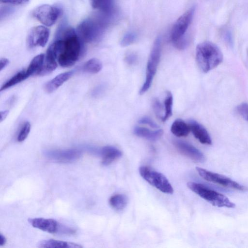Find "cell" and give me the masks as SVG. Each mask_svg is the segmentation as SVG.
<instances>
[{"mask_svg": "<svg viewBox=\"0 0 248 248\" xmlns=\"http://www.w3.org/2000/svg\"><path fill=\"white\" fill-rule=\"evenodd\" d=\"M59 48L58 62L63 67L71 66L78 60L81 51V41L72 27L63 30L55 40Z\"/></svg>", "mask_w": 248, "mask_h": 248, "instance_id": "6da1fadb", "label": "cell"}, {"mask_svg": "<svg viewBox=\"0 0 248 248\" xmlns=\"http://www.w3.org/2000/svg\"><path fill=\"white\" fill-rule=\"evenodd\" d=\"M196 59L201 70L207 73L217 66L222 62L223 54L216 44L209 41H205L197 45Z\"/></svg>", "mask_w": 248, "mask_h": 248, "instance_id": "7a4b0ae2", "label": "cell"}, {"mask_svg": "<svg viewBox=\"0 0 248 248\" xmlns=\"http://www.w3.org/2000/svg\"><path fill=\"white\" fill-rule=\"evenodd\" d=\"M187 186L191 191L213 206L229 208H234L235 207V204L225 195L203 184L189 182L187 183Z\"/></svg>", "mask_w": 248, "mask_h": 248, "instance_id": "3957f363", "label": "cell"}, {"mask_svg": "<svg viewBox=\"0 0 248 248\" xmlns=\"http://www.w3.org/2000/svg\"><path fill=\"white\" fill-rule=\"evenodd\" d=\"M102 18H89L82 21L76 32L81 42L92 43L100 38L106 25Z\"/></svg>", "mask_w": 248, "mask_h": 248, "instance_id": "277c9868", "label": "cell"}, {"mask_svg": "<svg viewBox=\"0 0 248 248\" xmlns=\"http://www.w3.org/2000/svg\"><path fill=\"white\" fill-rule=\"evenodd\" d=\"M161 51V41L157 37L154 41L147 62L146 78L140 91V94H143L150 88L154 77L159 64Z\"/></svg>", "mask_w": 248, "mask_h": 248, "instance_id": "5b68a950", "label": "cell"}, {"mask_svg": "<svg viewBox=\"0 0 248 248\" xmlns=\"http://www.w3.org/2000/svg\"><path fill=\"white\" fill-rule=\"evenodd\" d=\"M139 170L140 176L152 186L164 193H173L171 185L163 174L144 166H140Z\"/></svg>", "mask_w": 248, "mask_h": 248, "instance_id": "8992f818", "label": "cell"}, {"mask_svg": "<svg viewBox=\"0 0 248 248\" xmlns=\"http://www.w3.org/2000/svg\"><path fill=\"white\" fill-rule=\"evenodd\" d=\"M196 169L199 175L207 181L241 191H246L248 190L247 186L242 185L223 175L200 167H196Z\"/></svg>", "mask_w": 248, "mask_h": 248, "instance_id": "52a82bcc", "label": "cell"}, {"mask_svg": "<svg viewBox=\"0 0 248 248\" xmlns=\"http://www.w3.org/2000/svg\"><path fill=\"white\" fill-rule=\"evenodd\" d=\"M62 14L59 8L49 4H43L36 7L32 12L33 16L46 27L54 25Z\"/></svg>", "mask_w": 248, "mask_h": 248, "instance_id": "ba28073f", "label": "cell"}, {"mask_svg": "<svg viewBox=\"0 0 248 248\" xmlns=\"http://www.w3.org/2000/svg\"><path fill=\"white\" fill-rule=\"evenodd\" d=\"M194 12L195 7H192L181 15L175 22L170 34L171 39L174 43L184 36L190 24Z\"/></svg>", "mask_w": 248, "mask_h": 248, "instance_id": "9c48e42d", "label": "cell"}, {"mask_svg": "<svg viewBox=\"0 0 248 248\" xmlns=\"http://www.w3.org/2000/svg\"><path fill=\"white\" fill-rule=\"evenodd\" d=\"M49 36V30L45 26L33 27L28 32L27 44L31 48L35 46L44 47L48 40Z\"/></svg>", "mask_w": 248, "mask_h": 248, "instance_id": "30bf717a", "label": "cell"}, {"mask_svg": "<svg viewBox=\"0 0 248 248\" xmlns=\"http://www.w3.org/2000/svg\"><path fill=\"white\" fill-rule=\"evenodd\" d=\"M81 155V152L76 149L49 150L45 153L49 159L60 163L73 162L80 158Z\"/></svg>", "mask_w": 248, "mask_h": 248, "instance_id": "8fae6325", "label": "cell"}, {"mask_svg": "<svg viewBox=\"0 0 248 248\" xmlns=\"http://www.w3.org/2000/svg\"><path fill=\"white\" fill-rule=\"evenodd\" d=\"M173 144L180 154L194 162L203 163L205 161V157L202 153L193 145L180 140H174Z\"/></svg>", "mask_w": 248, "mask_h": 248, "instance_id": "7c38bea8", "label": "cell"}, {"mask_svg": "<svg viewBox=\"0 0 248 248\" xmlns=\"http://www.w3.org/2000/svg\"><path fill=\"white\" fill-rule=\"evenodd\" d=\"M28 221L33 227L50 233H56L59 229V223L53 219L32 218H29Z\"/></svg>", "mask_w": 248, "mask_h": 248, "instance_id": "4fadbf2b", "label": "cell"}, {"mask_svg": "<svg viewBox=\"0 0 248 248\" xmlns=\"http://www.w3.org/2000/svg\"><path fill=\"white\" fill-rule=\"evenodd\" d=\"M188 124L194 136L201 143L207 145L212 144L211 137L203 126L193 120H189Z\"/></svg>", "mask_w": 248, "mask_h": 248, "instance_id": "5bb4252c", "label": "cell"}, {"mask_svg": "<svg viewBox=\"0 0 248 248\" xmlns=\"http://www.w3.org/2000/svg\"><path fill=\"white\" fill-rule=\"evenodd\" d=\"M102 157L101 163L104 166H108L121 157L122 152L117 148L110 145L102 147L100 150Z\"/></svg>", "mask_w": 248, "mask_h": 248, "instance_id": "9a60e30c", "label": "cell"}, {"mask_svg": "<svg viewBox=\"0 0 248 248\" xmlns=\"http://www.w3.org/2000/svg\"><path fill=\"white\" fill-rule=\"evenodd\" d=\"M37 247L41 248H81L82 247L78 244L52 239L40 241L37 244Z\"/></svg>", "mask_w": 248, "mask_h": 248, "instance_id": "2e32d148", "label": "cell"}, {"mask_svg": "<svg viewBox=\"0 0 248 248\" xmlns=\"http://www.w3.org/2000/svg\"><path fill=\"white\" fill-rule=\"evenodd\" d=\"M73 74V71H68L56 76L49 81L45 86V90L48 93H51L70 78Z\"/></svg>", "mask_w": 248, "mask_h": 248, "instance_id": "e0dca14e", "label": "cell"}, {"mask_svg": "<svg viewBox=\"0 0 248 248\" xmlns=\"http://www.w3.org/2000/svg\"><path fill=\"white\" fill-rule=\"evenodd\" d=\"M134 133L137 136L147 140L156 141L161 137L163 131L162 129L152 131L145 127L136 126L134 129Z\"/></svg>", "mask_w": 248, "mask_h": 248, "instance_id": "ac0fdd59", "label": "cell"}, {"mask_svg": "<svg viewBox=\"0 0 248 248\" xmlns=\"http://www.w3.org/2000/svg\"><path fill=\"white\" fill-rule=\"evenodd\" d=\"M45 56L44 54H40L32 59L26 70L29 77L34 75H40L44 63Z\"/></svg>", "mask_w": 248, "mask_h": 248, "instance_id": "d6986e66", "label": "cell"}, {"mask_svg": "<svg viewBox=\"0 0 248 248\" xmlns=\"http://www.w3.org/2000/svg\"><path fill=\"white\" fill-rule=\"evenodd\" d=\"M170 130L172 133L178 137L187 136L190 131L189 125L181 119L175 120L172 124Z\"/></svg>", "mask_w": 248, "mask_h": 248, "instance_id": "ffe728a7", "label": "cell"}, {"mask_svg": "<svg viewBox=\"0 0 248 248\" xmlns=\"http://www.w3.org/2000/svg\"><path fill=\"white\" fill-rule=\"evenodd\" d=\"M92 7L106 15L109 14L113 9V0H89Z\"/></svg>", "mask_w": 248, "mask_h": 248, "instance_id": "44dd1931", "label": "cell"}, {"mask_svg": "<svg viewBox=\"0 0 248 248\" xmlns=\"http://www.w3.org/2000/svg\"><path fill=\"white\" fill-rule=\"evenodd\" d=\"M128 203L127 197L124 194H115L109 199V203L111 207L117 211L123 210Z\"/></svg>", "mask_w": 248, "mask_h": 248, "instance_id": "7402d4cb", "label": "cell"}, {"mask_svg": "<svg viewBox=\"0 0 248 248\" xmlns=\"http://www.w3.org/2000/svg\"><path fill=\"white\" fill-rule=\"evenodd\" d=\"M29 77L27 74L26 70H23L14 75L6 82H5L1 87L0 91H4L11 87H12L20 82L24 80Z\"/></svg>", "mask_w": 248, "mask_h": 248, "instance_id": "603a6c76", "label": "cell"}, {"mask_svg": "<svg viewBox=\"0 0 248 248\" xmlns=\"http://www.w3.org/2000/svg\"><path fill=\"white\" fill-rule=\"evenodd\" d=\"M102 68V62L96 58H92L89 60L83 66V69L84 71L92 74L98 73L101 70Z\"/></svg>", "mask_w": 248, "mask_h": 248, "instance_id": "cb8c5ba5", "label": "cell"}, {"mask_svg": "<svg viewBox=\"0 0 248 248\" xmlns=\"http://www.w3.org/2000/svg\"><path fill=\"white\" fill-rule=\"evenodd\" d=\"M173 96L170 92H167L164 101V114L161 118L163 122L166 121L172 115Z\"/></svg>", "mask_w": 248, "mask_h": 248, "instance_id": "d4e9b609", "label": "cell"}, {"mask_svg": "<svg viewBox=\"0 0 248 248\" xmlns=\"http://www.w3.org/2000/svg\"><path fill=\"white\" fill-rule=\"evenodd\" d=\"M31 130V124L29 122H26L22 125L17 135V140L18 142H22L28 136Z\"/></svg>", "mask_w": 248, "mask_h": 248, "instance_id": "484cf974", "label": "cell"}, {"mask_svg": "<svg viewBox=\"0 0 248 248\" xmlns=\"http://www.w3.org/2000/svg\"><path fill=\"white\" fill-rule=\"evenodd\" d=\"M137 38L136 34L133 32L126 33L121 41V45L122 46H126L135 42Z\"/></svg>", "mask_w": 248, "mask_h": 248, "instance_id": "4316f807", "label": "cell"}, {"mask_svg": "<svg viewBox=\"0 0 248 248\" xmlns=\"http://www.w3.org/2000/svg\"><path fill=\"white\" fill-rule=\"evenodd\" d=\"M153 107L155 114L161 119L162 117V114L163 110V107L160 101L157 98L153 100Z\"/></svg>", "mask_w": 248, "mask_h": 248, "instance_id": "83f0119b", "label": "cell"}, {"mask_svg": "<svg viewBox=\"0 0 248 248\" xmlns=\"http://www.w3.org/2000/svg\"><path fill=\"white\" fill-rule=\"evenodd\" d=\"M124 60L127 64L132 65L137 63L138 57L136 53L130 52L126 54Z\"/></svg>", "mask_w": 248, "mask_h": 248, "instance_id": "f1b7e54d", "label": "cell"}, {"mask_svg": "<svg viewBox=\"0 0 248 248\" xmlns=\"http://www.w3.org/2000/svg\"><path fill=\"white\" fill-rule=\"evenodd\" d=\"M139 123L140 124H147L154 128H157L158 127V125L151 118L148 117H144L140 118L139 121Z\"/></svg>", "mask_w": 248, "mask_h": 248, "instance_id": "f546056e", "label": "cell"}, {"mask_svg": "<svg viewBox=\"0 0 248 248\" xmlns=\"http://www.w3.org/2000/svg\"><path fill=\"white\" fill-rule=\"evenodd\" d=\"M0 2L3 3L20 5L27 3L29 0H0Z\"/></svg>", "mask_w": 248, "mask_h": 248, "instance_id": "4dcf8cb0", "label": "cell"}, {"mask_svg": "<svg viewBox=\"0 0 248 248\" xmlns=\"http://www.w3.org/2000/svg\"><path fill=\"white\" fill-rule=\"evenodd\" d=\"M9 60L5 58H1L0 60V71H1L9 63Z\"/></svg>", "mask_w": 248, "mask_h": 248, "instance_id": "1f68e13d", "label": "cell"}, {"mask_svg": "<svg viewBox=\"0 0 248 248\" xmlns=\"http://www.w3.org/2000/svg\"><path fill=\"white\" fill-rule=\"evenodd\" d=\"M9 113V110H6L0 111V122L3 121Z\"/></svg>", "mask_w": 248, "mask_h": 248, "instance_id": "d6a6232c", "label": "cell"}, {"mask_svg": "<svg viewBox=\"0 0 248 248\" xmlns=\"http://www.w3.org/2000/svg\"><path fill=\"white\" fill-rule=\"evenodd\" d=\"M6 241L5 237L2 234H0V245L1 246L4 245Z\"/></svg>", "mask_w": 248, "mask_h": 248, "instance_id": "836d02e7", "label": "cell"}, {"mask_svg": "<svg viewBox=\"0 0 248 248\" xmlns=\"http://www.w3.org/2000/svg\"><path fill=\"white\" fill-rule=\"evenodd\" d=\"M245 119L248 121V114L247 115V116L246 117V118H245Z\"/></svg>", "mask_w": 248, "mask_h": 248, "instance_id": "e575fe53", "label": "cell"}]
</instances>
